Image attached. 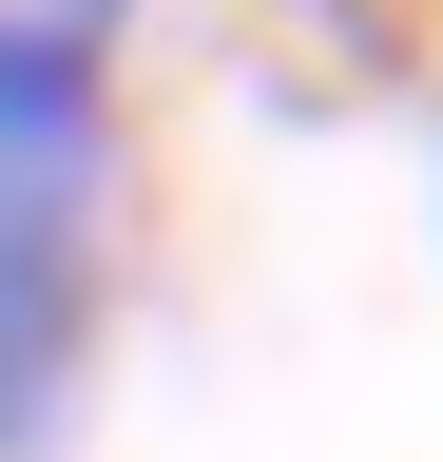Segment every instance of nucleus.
Here are the masks:
<instances>
[{
  "mask_svg": "<svg viewBox=\"0 0 443 462\" xmlns=\"http://www.w3.org/2000/svg\"><path fill=\"white\" fill-rule=\"evenodd\" d=\"M97 270H116V58L0 0V462L78 424Z\"/></svg>",
  "mask_w": 443,
  "mask_h": 462,
  "instance_id": "1",
  "label": "nucleus"
}]
</instances>
